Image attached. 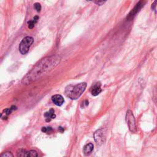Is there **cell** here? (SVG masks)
I'll return each mask as SVG.
<instances>
[{"mask_svg":"<svg viewBox=\"0 0 157 157\" xmlns=\"http://www.w3.org/2000/svg\"><path fill=\"white\" fill-rule=\"evenodd\" d=\"M60 61L61 58L58 55H52L41 59L23 78L22 83L29 85L36 82L54 69L60 63Z\"/></svg>","mask_w":157,"mask_h":157,"instance_id":"cell-1","label":"cell"},{"mask_svg":"<svg viewBox=\"0 0 157 157\" xmlns=\"http://www.w3.org/2000/svg\"><path fill=\"white\" fill-rule=\"evenodd\" d=\"M87 87V83L82 82L77 85H69L65 88V95L67 97L72 100H77L85 91Z\"/></svg>","mask_w":157,"mask_h":157,"instance_id":"cell-2","label":"cell"},{"mask_svg":"<svg viewBox=\"0 0 157 157\" xmlns=\"http://www.w3.org/2000/svg\"><path fill=\"white\" fill-rule=\"evenodd\" d=\"M34 39L31 36H27L21 41L19 45V51L21 54L25 55L28 52L30 47L33 43Z\"/></svg>","mask_w":157,"mask_h":157,"instance_id":"cell-3","label":"cell"},{"mask_svg":"<svg viewBox=\"0 0 157 157\" xmlns=\"http://www.w3.org/2000/svg\"><path fill=\"white\" fill-rule=\"evenodd\" d=\"M126 121L128 124L130 131L131 133H136L137 131L136 125V121L134 117V115L131 110H128L126 114Z\"/></svg>","mask_w":157,"mask_h":157,"instance_id":"cell-4","label":"cell"},{"mask_svg":"<svg viewBox=\"0 0 157 157\" xmlns=\"http://www.w3.org/2000/svg\"><path fill=\"white\" fill-rule=\"evenodd\" d=\"M94 139L98 145H102L106 139V133L103 129H99L94 133Z\"/></svg>","mask_w":157,"mask_h":157,"instance_id":"cell-5","label":"cell"},{"mask_svg":"<svg viewBox=\"0 0 157 157\" xmlns=\"http://www.w3.org/2000/svg\"><path fill=\"white\" fill-rule=\"evenodd\" d=\"M145 2L144 1H139L136 6L134 7V8L133 9H132L130 13V14H128V15L127 16V19H132L134 17V16L137 14V13H138V12L140 10V9L144 6Z\"/></svg>","mask_w":157,"mask_h":157,"instance_id":"cell-6","label":"cell"},{"mask_svg":"<svg viewBox=\"0 0 157 157\" xmlns=\"http://www.w3.org/2000/svg\"><path fill=\"white\" fill-rule=\"evenodd\" d=\"M52 100L55 105L58 106H61L64 103V98L60 95H55L52 97Z\"/></svg>","mask_w":157,"mask_h":157,"instance_id":"cell-7","label":"cell"},{"mask_svg":"<svg viewBox=\"0 0 157 157\" xmlns=\"http://www.w3.org/2000/svg\"><path fill=\"white\" fill-rule=\"evenodd\" d=\"M101 92V88L100 82L96 83L91 88V93L93 96L96 97Z\"/></svg>","mask_w":157,"mask_h":157,"instance_id":"cell-8","label":"cell"},{"mask_svg":"<svg viewBox=\"0 0 157 157\" xmlns=\"http://www.w3.org/2000/svg\"><path fill=\"white\" fill-rule=\"evenodd\" d=\"M44 117L46 118L47 122H50L52 119H54L56 117V115L55 114V111L53 109H51L49 111L44 114Z\"/></svg>","mask_w":157,"mask_h":157,"instance_id":"cell-9","label":"cell"},{"mask_svg":"<svg viewBox=\"0 0 157 157\" xmlns=\"http://www.w3.org/2000/svg\"><path fill=\"white\" fill-rule=\"evenodd\" d=\"M93 149H94V146L93 144L91 143L87 144L84 146V147H83V153H84V154L86 155H90L93 150Z\"/></svg>","mask_w":157,"mask_h":157,"instance_id":"cell-10","label":"cell"},{"mask_svg":"<svg viewBox=\"0 0 157 157\" xmlns=\"http://www.w3.org/2000/svg\"><path fill=\"white\" fill-rule=\"evenodd\" d=\"M28 152L24 149H19L17 151V157H28Z\"/></svg>","mask_w":157,"mask_h":157,"instance_id":"cell-11","label":"cell"},{"mask_svg":"<svg viewBox=\"0 0 157 157\" xmlns=\"http://www.w3.org/2000/svg\"><path fill=\"white\" fill-rule=\"evenodd\" d=\"M16 109V107L14 106H13L10 108H7V109H6L3 111L4 112H5V114L6 115V116H9V115H10V114L12 113L13 111Z\"/></svg>","mask_w":157,"mask_h":157,"instance_id":"cell-12","label":"cell"},{"mask_svg":"<svg viewBox=\"0 0 157 157\" xmlns=\"http://www.w3.org/2000/svg\"><path fill=\"white\" fill-rule=\"evenodd\" d=\"M38 154L36 150H31L28 152V157H38Z\"/></svg>","mask_w":157,"mask_h":157,"instance_id":"cell-13","label":"cell"},{"mask_svg":"<svg viewBox=\"0 0 157 157\" xmlns=\"http://www.w3.org/2000/svg\"><path fill=\"white\" fill-rule=\"evenodd\" d=\"M37 21H36L35 20H30L28 21V28L29 29H33L35 25V24H36Z\"/></svg>","mask_w":157,"mask_h":157,"instance_id":"cell-14","label":"cell"},{"mask_svg":"<svg viewBox=\"0 0 157 157\" xmlns=\"http://www.w3.org/2000/svg\"><path fill=\"white\" fill-rule=\"evenodd\" d=\"M0 157H14V155L10 152L7 151L0 155Z\"/></svg>","mask_w":157,"mask_h":157,"instance_id":"cell-15","label":"cell"},{"mask_svg":"<svg viewBox=\"0 0 157 157\" xmlns=\"http://www.w3.org/2000/svg\"><path fill=\"white\" fill-rule=\"evenodd\" d=\"M52 131V128L51 127H43L42 128V131L43 133H50Z\"/></svg>","mask_w":157,"mask_h":157,"instance_id":"cell-16","label":"cell"},{"mask_svg":"<svg viewBox=\"0 0 157 157\" xmlns=\"http://www.w3.org/2000/svg\"><path fill=\"white\" fill-rule=\"evenodd\" d=\"M34 7L35 8V9L37 10V12H40L41 10V5L38 3H36L34 5Z\"/></svg>","mask_w":157,"mask_h":157,"instance_id":"cell-17","label":"cell"},{"mask_svg":"<svg viewBox=\"0 0 157 157\" xmlns=\"http://www.w3.org/2000/svg\"><path fill=\"white\" fill-rule=\"evenodd\" d=\"M106 1H94L93 3L97 4V5H100V6H101V5H103L104 3H105Z\"/></svg>","mask_w":157,"mask_h":157,"instance_id":"cell-18","label":"cell"},{"mask_svg":"<svg viewBox=\"0 0 157 157\" xmlns=\"http://www.w3.org/2000/svg\"><path fill=\"white\" fill-rule=\"evenodd\" d=\"M58 130H60V131H61V132H63V131H64V130H63V128L62 127H59V128H58Z\"/></svg>","mask_w":157,"mask_h":157,"instance_id":"cell-19","label":"cell"},{"mask_svg":"<svg viewBox=\"0 0 157 157\" xmlns=\"http://www.w3.org/2000/svg\"><path fill=\"white\" fill-rule=\"evenodd\" d=\"M2 117V113H0V118Z\"/></svg>","mask_w":157,"mask_h":157,"instance_id":"cell-20","label":"cell"}]
</instances>
